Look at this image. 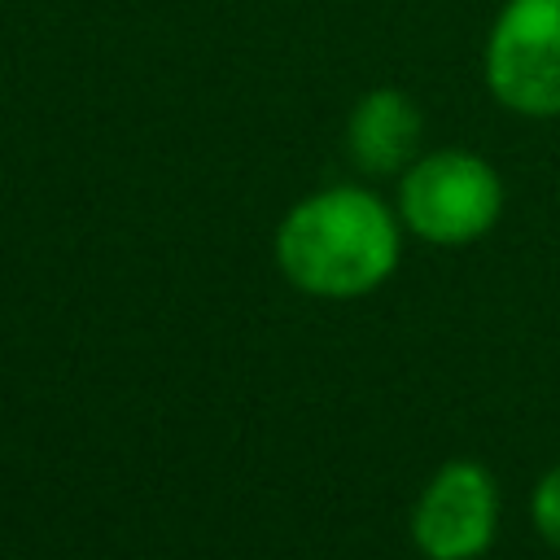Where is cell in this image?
I'll list each match as a JSON object with an SVG mask.
<instances>
[{
  "label": "cell",
  "mask_w": 560,
  "mask_h": 560,
  "mask_svg": "<svg viewBox=\"0 0 560 560\" xmlns=\"http://www.w3.org/2000/svg\"><path fill=\"white\" fill-rule=\"evenodd\" d=\"M398 223L402 219L368 188H324L280 219L276 262L284 280L311 298H363L398 267Z\"/></svg>",
  "instance_id": "1"
},
{
  "label": "cell",
  "mask_w": 560,
  "mask_h": 560,
  "mask_svg": "<svg viewBox=\"0 0 560 560\" xmlns=\"http://www.w3.org/2000/svg\"><path fill=\"white\" fill-rule=\"evenodd\" d=\"M503 179L468 149L416 158L398 184V219L429 245H468L499 223Z\"/></svg>",
  "instance_id": "2"
},
{
  "label": "cell",
  "mask_w": 560,
  "mask_h": 560,
  "mask_svg": "<svg viewBox=\"0 0 560 560\" xmlns=\"http://www.w3.org/2000/svg\"><path fill=\"white\" fill-rule=\"evenodd\" d=\"M486 83L499 105L560 114V0H508L486 39Z\"/></svg>",
  "instance_id": "3"
},
{
  "label": "cell",
  "mask_w": 560,
  "mask_h": 560,
  "mask_svg": "<svg viewBox=\"0 0 560 560\" xmlns=\"http://www.w3.org/2000/svg\"><path fill=\"white\" fill-rule=\"evenodd\" d=\"M499 486L477 459L442 464L416 499L411 538L429 560H477L494 542Z\"/></svg>",
  "instance_id": "4"
},
{
  "label": "cell",
  "mask_w": 560,
  "mask_h": 560,
  "mask_svg": "<svg viewBox=\"0 0 560 560\" xmlns=\"http://www.w3.org/2000/svg\"><path fill=\"white\" fill-rule=\"evenodd\" d=\"M420 109L398 88H372L346 122V149L368 175H398L416 162L420 149Z\"/></svg>",
  "instance_id": "5"
},
{
  "label": "cell",
  "mask_w": 560,
  "mask_h": 560,
  "mask_svg": "<svg viewBox=\"0 0 560 560\" xmlns=\"http://www.w3.org/2000/svg\"><path fill=\"white\" fill-rule=\"evenodd\" d=\"M529 516H534V529L560 551V464L542 472V481L534 486L529 494Z\"/></svg>",
  "instance_id": "6"
}]
</instances>
